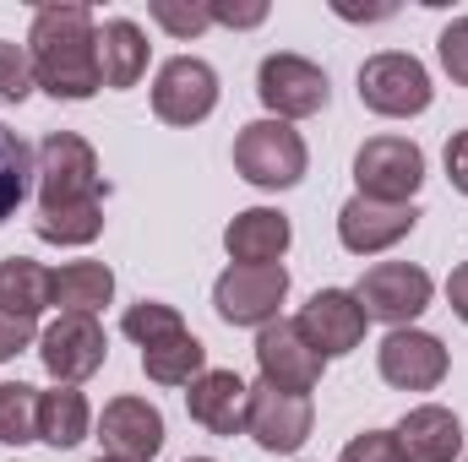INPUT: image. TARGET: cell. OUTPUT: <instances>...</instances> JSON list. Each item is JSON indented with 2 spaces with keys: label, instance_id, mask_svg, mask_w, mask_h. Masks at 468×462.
<instances>
[{
  "label": "cell",
  "instance_id": "6da1fadb",
  "mask_svg": "<svg viewBox=\"0 0 468 462\" xmlns=\"http://www.w3.org/2000/svg\"><path fill=\"white\" fill-rule=\"evenodd\" d=\"M27 55H33V82L60 99V104H88L104 88L99 71V22L82 0H55L33 11L27 27Z\"/></svg>",
  "mask_w": 468,
  "mask_h": 462
},
{
  "label": "cell",
  "instance_id": "7a4b0ae2",
  "mask_svg": "<svg viewBox=\"0 0 468 462\" xmlns=\"http://www.w3.org/2000/svg\"><path fill=\"white\" fill-rule=\"evenodd\" d=\"M305 163H311V147H305V136L289 120H272V115L250 120L234 136V169L256 191H289V185H300Z\"/></svg>",
  "mask_w": 468,
  "mask_h": 462
},
{
  "label": "cell",
  "instance_id": "3957f363",
  "mask_svg": "<svg viewBox=\"0 0 468 462\" xmlns=\"http://www.w3.org/2000/svg\"><path fill=\"white\" fill-rule=\"evenodd\" d=\"M431 99H436L431 71H425L414 55H403V49H381V55H370V60L359 66V104H365L370 115L414 120V115L431 110Z\"/></svg>",
  "mask_w": 468,
  "mask_h": 462
},
{
  "label": "cell",
  "instance_id": "277c9868",
  "mask_svg": "<svg viewBox=\"0 0 468 462\" xmlns=\"http://www.w3.org/2000/svg\"><path fill=\"white\" fill-rule=\"evenodd\" d=\"M431 272L414 267V261H376L365 267V278L354 283V299L370 321H387V327H414V316L431 310Z\"/></svg>",
  "mask_w": 468,
  "mask_h": 462
},
{
  "label": "cell",
  "instance_id": "5b68a950",
  "mask_svg": "<svg viewBox=\"0 0 468 462\" xmlns=\"http://www.w3.org/2000/svg\"><path fill=\"white\" fill-rule=\"evenodd\" d=\"M354 196L370 202H414V191L425 185V152L409 136H370L354 152Z\"/></svg>",
  "mask_w": 468,
  "mask_h": 462
},
{
  "label": "cell",
  "instance_id": "8992f818",
  "mask_svg": "<svg viewBox=\"0 0 468 462\" xmlns=\"http://www.w3.org/2000/svg\"><path fill=\"white\" fill-rule=\"evenodd\" d=\"M38 207H66V202H93L99 191V152L77 131H55L38 147Z\"/></svg>",
  "mask_w": 468,
  "mask_h": 462
},
{
  "label": "cell",
  "instance_id": "52a82bcc",
  "mask_svg": "<svg viewBox=\"0 0 468 462\" xmlns=\"http://www.w3.org/2000/svg\"><path fill=\"white\" fill-rule=\"evenodd\" d=\"M256 99L267 104L272 120H305V115H322L333 88H327V71L305 55H267L256 66Z\"/></svg>",
  "mask_w": 468,
  "mask_h": 462
},
{
  "label": "cell",
  "instance_id": "ba28073f",
  "mask_svg": "<svg viewBox=\"0 0 468 462\" xmlns=\"http://www.w3.org/2000/svg\"><path fill=\"white\" fill-rule=\"evenodd\" d=\"M311 425H316V408L305 392H278L267 381L250 386V408H245V436L272 452V457H289L311 441Z\"/></svg>",
  "mask_w": 468,
  "mask_h": 462
},
{
  "label": "cell",
  "instance_id": "9c48e42d",
  "mask_svg": "<svg viewBox=\"0 0 468 462\" xmlns=\"http://www.w3.org/2000/svg\"><path fill=\"white\" fill-rule=\"evenodd\" d=\"M283 294H289L283 261L278 267H234L229 261V272H218V283H213V310L229 327H256L261 332L267 321H278Z\"/></svg>",
  "mask_w": 468,
  "mask_h": 462
},
{
  "label": "cell",
  "instance_id": "30bf717a",
  "mask_svg": "<svg viewBox=\"0 0 468 462\" xmlns=\"http://www.w3.org/2000/svg\"><path fill=\"white\" fill-rule=\"evenodd\" d=\"M218 110V71L197 55H175L153 77V115L164 125H202Z\"/></svg>",
  "mask_w": 468,
  "mask_h": 462
},
{
  "label": "cell",
  "instance_id": "8fae6325",
  "mask_svg": "<svg viewBox=\"0 0 468 462\" xmlns=\"http://www.w3.org/2000/svg\"><path fill=\"white\" fill-rule=\"evenodd\" d=\"M38 359H44V370L55 375V386H82L88 375L104 370V359H110V338H104L99 316H60V321L44 327V338H38Z\"/></svg>",
  "mask_w": 468,
  "mask_h": 462
},
{
  "label": "cell",
  "instance_id": "7c38bea8",
  "mask_svg": "<svg viewBox=\"0 0 468 462\" xmlns=\"http://www.w3.org/2000/svg\"><path fill=\"white\" fill-rule=\"evenodd\" d=\"M376 364H381V381L398 386V392H436L447 381V343L436 332H420V327H392L381 348H376Z\"/></svg>",
  "mask_w": 468,
  "mask_h": 462
},
{
  "label": "cell",
  "instance_id": "4fadbf2b",
  "mask_svg": "<svg viewBox=\"0 0 468 462\" xmlns=\"http://www.w3.org/2000/svg\"><path fill=\"white\" fill-rule=\"evenodd\" d=\"M256 364H261V381L278 386V392H316L322 386V370L327 359L305 343V332L294 321H267L256 332Z\"/></svg>",
  "mask_w": 468,
  "mask_h": 462
},
{
  "label": "cell",
  "instance_id": "5bb4252c",
  "mask_svg": "<svg viewBox=\"0 0 468 462\" xmlns=\"http://www.w3.org/2000/svg\"><path fill=\"white\" fill-rule=\"evenodd\" d=\"M294 327L305 332V343L316 348L322 359H344V353H354V348L365 343L370 316L359 310L354 289H316L305 299V310L294 316Z\"/></svg>",
  "mask_w": 468,
  "mask_h": 462
},
{
  "label": "cell",
  "instance_id": "9a60e30c",
  "mask_svg": "<svg viewBox=\"0 0 468 462\" xmlns=\"http://www.w3.org/2000/svg\"><path fill=\"white\" fill-rule=\"evenodd\" d=\"M420 207L414 202H370V196H349L338 213V239L349 256H381L392 250L403 234H414Z\"/></svg>",
  "mask_w": 468,
  "mask_h": 462
},
{
  "label": "cell",
  "instance_id": "2e32d148",
  "mask_svg": "<svg viewBox=\"0 0 468 462\" xmlns=\"http://www.w3.org/2000/svg\"><path fill=\"white\" fill-rule=\"evenodd\" d=\"M99 441L120 462H153L164 452V414L147 397H115L99 419Z\"/></svg>",
  "mask_w": 468,
  "mask_h": 462
},
{
  "label": "cell",
  "instance_id": "e0dca14e",
  "mask_svg": "<svg viewBox=\"0 0 468 462\" xmlns=\"http://www.w3.org/2000/svg\"><path fill=\"white\" fill-rule=\"evenodd\" d=\"M186 408L191 419L207 430V436H245V408H250V386L234 375V370H202L186 392Z\"/></svg>",
  "mask_w": 468,
  "mask_h": 462
},
{
  "label": "cell",
  "instance_id": "ac0fdd59",
  "mask_svg": "<svg viewBox=\"0 0 468 462\" xmlns=\"http://www.w3.org/2000/svg\"><path fill=\"white\" fill-rule=\"evenodd\" d=\"M289 239H294V229L278 207H245L224 229V250H229L234 267H278Z\"/></svg>",
  "mask_w": 468,
  "mask_h": 462
},
{
  "label": "cell",
  "instance_id": "d6986e66",
  "mask_svg": "<svg viewBox=\"0 0 468 462\" xmlns=\"http://www.w3.org/2000/svg\"><path fill=\"white\" fill-rule=\"evenodd\" d=\"M392 436H398V446H403L409 462H458V452H463V425H458V414L441 408V403L409 408Z\"/></svg>",
  "mask_w": 468,
  "mask_h": 462
},
{
  "label": "cell",
  "instance_id": "ffe728a7",
  "mask_svg": "<svg viewBox=\"0 0 468 462\" xmlns=\"http://www.w3.org/2000/svg\"><path fill=\"white\" fill-rule=\"evenodd\" d=\"M147 33L131 22V16H110L104 27H99V71H104V88H136L142 77H147Z\"/></svg>",
  "mask_w": 468,
  "mask_h": 462
},
{
  "label": "cell",
  "instance_id": "44dd1931",
  "mask_svg": "<svg viewBox=\"0 0 468 462\" xmlns=\"http://www.w3.org/2000/svg\"><path fill=\"white\" fill-rule=\"evenodd\" d=\"M110 299H115V272L104 261H66L55 272L49 305H60V316H99Z\"/></svg>",
  "mask_w": 468,
  "mask_h": 462
},
{
  "label": "cell",
  "instance_id": "7402d4cb",
  "mask_svg": "<svg viewBox=\"0 0 468 462\" xmlns=\"http://www.w3.org/2000/svg\"><path fill=\"white\" fill-rule=\"evenodd\" d=\"M93 430V408L77 386H55V392H38V441L55 446V452H71L82 446Z\"/></svg>",
  "mask_w": 468,
  "mask_h": 462
},
{
  "label": "cell",
  "instance_id": "603a6c76",
  "mask_svg": "<svg viewBox=\"0 0 468 462\" xmlns=\"http://www.w3.org/2000/svg\"><path fill=\"white\" fill-rule=\"evenodd\" d=\"M55 294V272L33 256H5L0 261V310L5 316H22V321H38V310L49 305Z\"/></svg>",
  "mask_w": 468,
  "mask_h": 462
},
{
  "label": "cell",
  "instance_id": "cb8c5ba5",
  "mask_svg": "<svg viewBox=\"0 0 468 462\" xmlns=\"http://www.w3.org/2000/svg\"><path fill=\"white\" fill-rule=\"evenodd\" d=\"M33 234L44 245H93L104 234V196L93 202H66V207H38Z\"/></svg>",
  "mask_w": 468,
  "mask_h": 462
},
{
  "label": "cell",
  "instance_id": "d4e9b609",
  "mask_svg": "<svg viewBox=\"0 0 468 462\" xmlns=\"http://www.w3.org/2000/svg\"><path fill=\"white\" fill-rule=\"evenodd\" d=\"M202 370H207V348H202V338H191V332L142 348V375L158 381V386H191Z\"/></svg>",
  "mask_w": 468,
  "mask_h": 462
},
{
  "label": "cell",
  "instance_id": "484cf974",
  "mask_svg": "<svg viewBox=\"0 0 468 462\" xmlns=\"http://www.w3.org/2000/svg\"><path fill=\"white\" fill-rule=\"evenodd\" d=\"M27 185H33V152L11 125H0V224L16 218V207L27 202Z\"/></svg>",
  "mask_w": 468,
  "mask_h": 462
},
{
  "label": "cell",
  "instance_id": "4316f807",
  "mask_svg": "<svg viewBox=\"0 0 468 462\" xmlns=\"http://www.w3.org/2000/svg\"><path fill=\"white\" fill-rule=\"evenodd\" d=\"M27 441H38V386L0 381V446H27Z\"/></svg>",
  "mask_w": 468,
  "mask_h": 462
},
{
  "label": "cell",
  "instance_id": "83f0119b",
  "mask_svg": "<svg viewBox=\"0 0 468 462\" xmlns=\"http://www.w3.org/2000/svg\"><path fill=\"white\" fill-rule=\"evenodd\" d=\"M120 332H125L136 348H153V343H164V338L191 332V327L180 321L175 305H164V299H142V305H131V310L120 316Z\"/></svg>",
  "mask_w": 468,
  "mask_h": 462
},
{
  "label": "cell",
  "instance_id": "f1b7e54d",
  "mask_svg": "<svg viewBox=\"0 0 468 462\" xmlns=\"http://www.w3.org/2000/svg\"><path fill=\"white\" fill-rule=\"evenodd\" d=\"M153 22L175 38H197L213 27V5L207 0H153Z\"/></svg>",
  "mask_w": 468,
  "mask_h": 462
},
{
  "label": "cell",
  "instance_id": "f546056e",
  "mask_svg": "<svg viewBox=\"0 0 468 462\" xmlns=\"http://www.w3.org/2000/svg\"><path fill=\"white\" fill-rule=\"evenodd\" d=\"M33 88H38V82H33V55H27V44H5V38H0V104H22Z\"/></svg>",
  "mask_w": 468,
  "mask_h": 462
},
{
  "label": "cell",
  "instance_id": "4dcf8cb0",
  "mask_svg": "<svg viewBox=\"0 0 468 462\" xmlns=\"http://www.w3.org/2000/svg\"><path fill=\"white\" fill-rule=\"evenodd\" d=\"M436 55H441V71H447L458 88H468V16H458V22H447V27H441Z\"/></svg>",
  "mask_w": 468,
  "mask_h": 462
},
{
  "label": "cell",
  "instance_id": "1f68e13d",
  "mask_svg": "<svg viewBox=\"0 0 468 462\" xmlns=\"http://www.w3.org/2000/svg\"><path fill=\"white\" fill-rule=\"evenodd\" d=\"M338 462H409V457H403V446H398L392 430H365V436H354L349 446H344Z\"/></svg>",
  "mask_w": 468,
  "mask_h": 462
},
{
  "label": "cell",
  "instance_id": "d6a6232c",
  "mask_svg": "<svg viewBox=\"0 0 468 462\" xmlns=\"http://www.w3.org/2000/svg\"><path fill=\"white\" fill-rule=\"evenodd\" d=\"M33 343H38L33 321H22V316H5V310H0V364H5V359H16L22 348H33Z\"/></svg>",
  "mask_w": 468,
  "mask_h": 462
},
{
  "label": "cell",
  "instance_id": "836d02e7",
  "mask_svg": "<svg viewBox=\"0 0 468 462\" xmlns=\"http://www.w3.org/2000/svg\"><path fill=\"white\" fill-rule=\"evenodd\" d=\"M207 5H213V22H224V27H256V22H267V5H261V0H250V5L207 0Z\"/></svg>",
  "mask_w": 468,
  "mask_h": 462
},
{
  "label": "cell",
  "instance_id": "e575fe53",
  "mask_svg": "<svg viewBox=\"0 0 468 462\" xmlns=\"http://www.w3.org/2000/svg\"><path fill=\"white\" fill-rule=\"evenodd\" d=\"M447 180H452L458 196H468V131H458L447 142Z\"/></svg>",
  "mask_w": 468,
  "mask_h": 462
},
{
  "label": "cell",
  "instance_id": "d590c367",
  "mask_svg": "<svg viewBox=\"0 0 468 462\" xmlns=\"http://www.w3.org/2000/svg\"><path fill=\"white\" fill-rule=\"evenodd\" d=\"M447 305H452V316L468 327V261L452 267V278H447Z\"/></svg>",
  "mask_w": 468,
  "mask_h": 462
},
{
  "label": "cell",
  "instance_id": "8d00e7d4",
  "mask_svg": "<svg viewBox=\"0 0 468 462\" xmlns=\"http://www.w3.org/2000/svg\"><path fill=\"white\" fill-rule=\"evenodd\" d=\"M93 462H120V457H110V452H104V457H93Z\"/></svg>",
  "mask_w": 468,
  "mask_h": 462
},
{
  "label": "cell",
  "instance_id": "74e56055",
  "mask_svg": "<svg viewBox=\"0 0 468 462\" xmlns=\"http://www.w3.org/2000/svg\"><path fill=\"white\" fill-rule=\"evenodd\" d=\"M186 462H218V457H186Z\"/></svg>",
  "mask_w": 468,
  "mask_h": 462
}]
</instances>
